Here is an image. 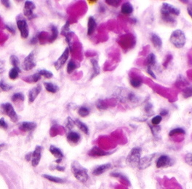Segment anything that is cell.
I'll return each instance as SVG.
<instances>
[{"mask_svg": "<svg viewBox=\"0 0 192 189\" xmlns=\"http://www.w3.org/2000/svg\"><path fill=\"white\" fill-rule=\"evenodd\" d=\"M71 172L77 180L85 183L89 179V175L87 173V169L84 168L78 161H74L72 162L71 166Z\"/></svg>", "mask_w": 192, "mask_h": 189, "instance_id": "6da1fadb", "label": "cell"}, {"mask_svg": "<svg viewBox=\"0 0 192 189\" xmlns=\"http://www.w3.org/2000/svg\"><path fill=\"white\" fill-rule=\"evenodd\" d=\"M141 156V148L138 147H135L130 151L129 154L126 158V164L132 167L136 168L138 167L140 160Z\"/></svg>", "mask_w": 192, "mask_h": 189, "instance_id": "7a4b0ae2", "label": "cell"}, {"mask_svg": "<svg viewBox=\"0 0 192 189\" xmlns=\"http://www.w3.org/2000/svg\"><path fill=\"white\" fill-rule=\"evenodd\" d=\"M170 41L175 48H183L186 42L185 33L180 29L175 30L174 32H172L171 35H170Z\"/></svg>", "mask_w": 192, "mask_h": 189, "instance_id": "3957f363", "label": "cell"}, {"mask_svg": "<svg viewBox=\"0 0 192 189\" xmlns=\"http://www.w3.org/2000/svg\"><path fill=\"white\" fill-rule=\"evenodd\" d=\"M2 110V113L6 115H7L10 120L13 122H17L18 121V116H17L16 112H15L14 107L9 102L7 103H4L1 105Z\"/></svg>", "mask_w": 192, "mask_h": 189, "instance_id": "277c9868", "label": "cell"}, {"mask_svg": "<svg viewBox=\"0 0 192 189\" xmlns=\"http://www.w3.org/2000/svg\"><path fill=\"white\" fill-rule=\"evenodd\" d=\"M117 97L119 98V99L121 101V102H132V103L138 102L140 101V99H141L138 96H137L136 94H134L133 92L126 91H125V94H124L123 92L119 91V93L118 94Z\"/></svg>", "mask_w": 192, "mask_h": 189, "instance_id": "5b68a950", "label": "cell"}, {"mask_svg": "<svg viewBox=\"0 0 192 189\" xmlns=\"http://www.w3.org/2000/svg\"><path fill=\"white\" fill-rule=\"evenodd\" d=\"M16 23L17 28H18V29L21 32V37L23 38V39H26L28 37L29 30L28 24H27L26 19L21 18V16L20 15V16L17 18Z\"/></svg>", "mask_w": 192, "mask_h": 189, "instance_id": "8992f818", "label": "cell"}, {"mask_svg": "<svg viewBox=\"0 0 192 189\" xmlns=\"http://www.w3.org/2000/svg\"><path fill=\"white\" fill-rule=\"evenodd\" d=\"M161 14H167L170 15L172 16H176V15H179L180 13V10L178 7L173 6V5H170L168 3H163L160 10Z\"/></svg>", "mask_w": 192, "mask_h": 189, "instance_id": "52a82bcc", "label": "cell"}, {"mask_svg": "<svg viewBox=\"0 0 192 189\" xmlns=\"http://www.w3.org/2000/svg\"><path fill=\"white\" fill-rule=\"evenodd\" d=\"M36 8L34 3L32 1H26L24 5V10H23V14L28 18L29 20H32L36 18V15H35L33 11Z\"/></svg>", "mask_w": 192, "mask_h": 189, "instance_id": "ba28073f", "label": "cell"}, {"mask_svg": "<svg viewBox=\"0 0 192 189\" xmlns=\"http://www.w3.org/2000/svg\"><path fill=\"white\" fill-rule=\"evenodd\" d=\"M73 32L70 30V22L69 21H67L64 26L62 27L61 29V35L64 36L66 37V40L67 43L69 44V48H71V40H72V37L73 35Z\"/></svg>", "mask_w": 192, "mask_h": 189, "instance_id": "9c48e42d", "label": "cell"}, {"mask_svg": "<svg viewBox=\"0 0 192 189\" xmlns=\"http://www.w3.org/2000/svg\"><path fill=\"white\" fill-rule=\"evenodd\" d=\"M36 67V62L34 61V52L32 51L25 58L23 64V68L24 70H32Z\"/></svg>", "mask_w": 192, "mask_h": 189, "instance_id": "30bf717a", "label": "cell"}, {"mask_svg": "<svg viewBox=\"0 0 192 189\" xmlns=\"http://www.w3.org/2000/svg\"><path fill=\"white\" fill-rule=\"evenodd\" d=\"M69 51L70 49L69 48H66L65 49V51L63 52V53L61 54V56L58 59V60L54 63V67L56 70H59L60 69H61L63 67V65L66 63L68 60V58H69Z\"/></svg>", "mask_w": 192, "mask_h": 189, "instance_id": "8fae6325", "label": "cell"}, {"mask_svg": "<svg viewBox=\"0 0 192 189\" xmlns=\"http://www.w3.org/2000/svg\"><path fill=\"white\" fill-rule=\"evenodd\" d=\"M155 156H156V153H152L149 156H145L144 157L141 158L137 168L141 169V170L148 168L149 167L151 166V163H152L153 161V159H154Z\"/></svg>", "mask_w": 192, "mask_h": 189, "instance_id": "7c38bea8", "label": "cell"}, {"mask_svg": "<svg viewBox=\"0 0 192 189\" xmlns=\"http://www.w3.org/2000/svg\"><path fill=\"white\" fill-rule=\"evenodd\" d=\"M42 146L37 145L35 148L34 151L32 153V164L33 167H36L40 164L41 158H42Z\"/></svg>", "mask_w": 192, "mask_h": 189, "instance_id": "4fadbf2b", "label": "cell"}, {"mask_svg": "<svg viewBox=\"0 0 192 189\" xmlns=\"http://www.w3.org/2000/svg\"><path fill=\"white\" fill-rule=\"evenodd\" d=\"M172 165V159L167 155H162L157 159L156 166L157 168H165Z\"/></svg>", "mask_w": 192, "mask_h": 189, "instance_id": "5bb4252c", "label": "cell"}, {"mask_svg": "<svg viewBox=\"0 0 192 189\" xmlns=\"http://www.w3.org/2000/svg\"><path fill=\"white\" fill-rule=\"evenodd\" d=\"M113 152H106L99 148L98 147H93L92 149L89 150L88 155L92 157H100V156H106L110 155Z\"/></svg>", "mask_w": 192, "mask_h": 189, "instance_id": "9a60e30c", "label": "cell"}, {"mask_svg": "<svg viewBox=\"0 0 192 189\" xmlns=\"http://www.w3.org/2000/svg\"><path fill=\"white\" fill-rule=\"evenodd\" d=\"M36 128V123L28 122V121H25V122L21 123L20 126H19V129L24 132H33Z\"/></svg>", "mask_w": 192, "mask_h": 189, "instance_id": "2e32d148", "label": "cell"}, {"mask_svg": "<svg viewBox=\"0 0 192 189\" xmlns=\"http://www.w3.org/2000/svg\"><path fill=\"white\" fill-rule=\"evenodd\" d=\"M111 167V164L109 163L99 165L98 167H95L92 172V174L95 175V176H98V175H100L103 173H104L106 171L108 170Z\"/></svg>", "mask_w": 192, "mask_h": 189, "instance_id": "e0dca14e", "label": "cell"}, {"mask_svg": "<svg viewBox=\"0 0 192 189\" xmlns=\"http://www.w3.org/2000/svg\"><path fill=\"white\" fill-rule=\"evenodd\" d=\"M42 91V86L40 85H38L36 87L33 88L32 90L29 91L28 93V102L29 103H32L37 97V96L40 94V93Z\"/></svg>", "mask_w": 192, "mask_h": 189, "instance_id": "ac0fdd59", "label": "cell"}, {"mask_svg": "<svg viewBox=\"0 0 192 189\" xmlns=\"http://www.w3.org/2000/svg\"><path fill=\"white\" fill-rule=\"evenodd\" d=\"M97 28V23L94 17L90 16L88 18L87 22V35L90 36L94 33Z\"/></svg>", "mask_w": 192, "mask_h": 189, "instance_id": "d6986e66", "label": "cell"}, {"mask_svg": "<svg viewBox=\"0 0 192 189\" xmlns=\"http://www.w3.org/2000/svg\"><path fill=\"white\" fill-rule=\"evenodd\" d=\"M150 39H151V42H152L153 45L154 46V48H156V49L159 50V51L162 49V39H161V37L160 36L157 35V34L155 33H152V34H151Z\"/></svg>", "mask_w": 192, "mask_h": 189, "instance_id": "ffe728a7", "label": "cell"}, {"mask_svg": "<svg viewBox=\"0 0 192 189\" xmlns=\"http://www.w3.org/2000/svg\"><path fill=\"white\" fill-rule=\"evenodd\" d=\"M80 134L76 132H70L67 134L66 139L68 142L72 144H77L80 140Z\"/></svg>", "mask_w": 192, "mask_h": 189, "instance_id": "44dd1931", "label": "cell"}, {"mask_svg": "<svg viewBox=\"0 0 192 189\" xmlns=\"http://www.w3.org/2000/svg\"><path fill=\"white\" fill-rule=\"evenodd\" d=\"M91 64H92V75H91L90 77V80H92L94 78H96V76L100 74V66H99V64L98 61L95 59H92L90 60Z\"/></svg>", "mask_w": 192, "mask_h": 189, "instance_id": "7402d4cb", "label": "cell"}, {"mask_svg": "<svg viewBox=\"0 0 192 189\" xmlns=\"http://www.w3.org/2000/svg\"><path fill=\"white\" fill-rule=\"evenodd\" d=\"M133 6L132 4L129 2H126L122 4L121 7V13L122 14L129 15L133 13Z\"/></svg>", "mask_w": 192, "mask_h": 189, "instance_id": "603a6c76", "label": "cell"}, {"mask_svg": "<svg viewBox=\"0 0 192 189\" xmlns=\"http://www.w3.org/2000/svg\"><path fill=\"white\" fill-rule=\"evenodd\" d=\"M41 75L39 73H35V74L32 75H29V76L25 77L23 78L22 80L25 82L28 83H36L41 79Z\"/></svg>", "mask_w": 192, "mask_h": 189, "instance_id": "cb8c5ba5", "label": "cell"}, {"mask_svg": "<svg viewBox=\"0 0 192 189\" xmlns=\"http://www.w3.org/2000/svg\"><path fill=\"white\" fill-rule=\"evenodd\" d=\"M161 18H162V20L163 21H164V22L167 23V24H171L173 26H175L176 24H177V21H176L175 17L172 16V15H167V14H161Z\"/></svg>", "mask_w": 192, "mask_h": 189, "instance_id": "d4e9b609", "label": "cell"}, {"mask_svg": "<svg viewBox=\"0 0 192 189\" xmlns=\"http://www.w3.org/2000/svg\"><path fill=\"white\" fill-rule=\"evenodd\" d=\"M44 86L45 89L48 92H50V93L55 94L57 93V92L59 91L60 88L58 87L57 85L52 83H44Z\"/></svg>", "mask_w": 192, "mask_h": 189, "instance_id": "484cf974", "label": "cell"}, {"mask_svg": "<svg viewBox=\"0 0 192 189\" xmlns=\"http://www.w3.org/2000/svg\"><path fill=\"white\" fill-rule=\"evenodd\" d=\"M50 152L52 154V156H55L57 159H63V153L59 148L55 147L54 145H50Z\"/></svg>", "mask_w": 192, "mask_h": 189, "instance_id": "4316f807", "label": "cell"}, {"mask_svg": "<svg viewBox=\"0 0 192 189\" xmlns=\"http://www.w3.org/2000/svg\"><path fill=\"white\" fill-rule=\"evenodd\" d=\"M156 56L152 53L149 54V56H147V58L145 60V65H146L147 67H151V66H154V65L156 64Z\"/></svg>", "mask_w": 192, "mask_h": 189, "instance_id": "83f0119b", "label": "cell"}, {"mask_svg": "<svg viewBox=\"0 0 192 189\" xmlns=\"http://www.w3.org/2000/svg\"><path fill=\"white\" fill-rule=\"evenodd\" d=\"M75 125H77L78 126V128L80 129V131H81L82 132H84L85 134L88 135L89 134V129L86 124H85L84 123L81 122V121H79V119H76L74 121Z\"/></svg>", "mask_w": 192, "mask_h": 189, "instance_id": "f1b7e54d", "label": "cell"}, {"mask_svg": "<svg viewBox=\"0 0 192 189\" xmlns=\"http://www.w3.org/2000/svg\"><path fill=\"white\" fill-rule=\"evenodd\" d=\"M50 29H51L52 34H51V36L49 37L48 42H49L50 43H52V42H53L56 39H57V37L58 36V30L57 27H56L55 26H54V25H51Z\"/></svg>", "mask_w": 192, "mask_h": 189, "instance_id": "f546056e", "label": "cell"}, {"mask_svg": "<svg viewBox=\"0 0 192 189\" xmlns=\"http://www.w3.org/2000/svg\"><path fill=\"white\" fill-rule=\"evenodd\" d=\"M78 67H79L78 64L74 60H72V59H71V60H70L69 61V63H68L66 71L69 74H71V73H72L73 71H74L77 68H78Z\"/></svg>", "mask_w": 192, "mask_h": 189, "instance_id": "4dcf8cb0", "label": "cell"}, {"mask_svg": "<svg viewBox=\"0 0 192 189\" xmlns=\"http://www.w3.org/2000/svg\"><path fill=\"white\" fill-rule=\"evenodd\" d=\"M42 177H43L44 178L47 179V180L51 181V182L55 183H63L65 182V180H64L63 179L61 178V177L52 176V175H42Z\"/></svg>", "mask_w": 192, "mask_h": 189, "instance_id": "1f68e13d", "label": "cell"}, {"mask_svg": "<svg viewBox=\"0 0 192 189\" xmlns=\"http://www.w3.org/2000/svg\"><path fill=\"white\" fill-rule=\"evenodd\" d=\"M21 72V69L20 68H15L13 67V69H10L9 72V78L11 79V80H15L17 77H18L19 73Z\"/></svg>", "mask_w": 192, "mask_h": 189, "instance_id": "d6a6232c", "label": "cell"}, {"mask_svg": "<svg viewBox=\"0 0 192 189\" xmlns=\"http://www.w3.org/2000/svg\"><path fill=\"white\" fill-rule=\"evenodd\" d=\"M25 97L24 95L22 93H15L12 96V101L15 103H17V102H23L24 101Z\"/></svg>", "mask_w": 192, "mask_h": 189, "instance_id": "836d02e7", "label": "cell"}, {"mask_svg": "<svg viewBox=\"0 0 192 189\" xmlns=\"http://www.w3.org/2000/svg\"><path fill=\"white\" fill-rule=\"evenodd\" d=\"M130 82L131 86H133V88H135L141 87V85L143 84V82H142V80H141V79H140L138 78H132Z\"/></svg>", "mask_w": 192, "mask_h": 189, "instance_id": "e575fe53", "label": "cell"}, {"mask_svg": "<svg viewBox=\"0 0 192 189\" xmlns=\"http://www.w3.org/2000/svg\"><path fill=\"white\" fill-rule=\"evenodd\" d=\"M90 110H89V108H87V107L82 106V107H80L79 108L78 113L81 117L82 118L87 117V115H89V114H90Z\"/></svg>", "mask_w": 192, "mask_h": 189, "instance_id": "d590c367", "label": "cell"}, {"mask_svg": "<svg viewBox=\"0 0 192 189\" xmlns=\"http://www.w3.org/2000/svg\"><path fill=\"white\" fill-rule=\"evenodd\" d=\"M9 61H10V64L15 68H20L19 67H20V61H19L18 58L16 56L12 55L10 58H9Z\"/></svg>", "mask_w": 192, "mask_h": 189, "instance_id": "8d00e7d4", "label": "cell"}, {"mask_svg": "<svg viewBox=\"0 0 192 189\" xmlns=\"http://www.w3.org/2000/svg\"><path fill=\"white\" fill-rule=\"evenodd\" d=\"M96 107H98V110H105L108 109V105L106 103V102L103 99H98L96 102Z\"/></svg>", "mask_w": 192, "mask_h": 189, "instance_id": "74e56055", "label": "cell"}, {"mask_svg": "<svg viewBox=\"0 0 192 189\" xmlns=\"http://www.w3.org/2000/svg\"><path fill=\"white\" fill-rule=\"evenodd\" d=\"M186 132L182 128H176L174 129H172L170 132H169V136L172 137L176 134H185Z\"/></svg>", "mask_w": 192, "mask_h": 189, "instance_id": "f35d334b", "label": "cell"}, {"mask_svg": "<svg viewBox=\"0 0 192 189\" xmlns=\"http://www.w3.org/2000/svg\"><path fill=\"white\" fill-rule=\"evenodd\" d=\"M38 73L41 75V76H43L45 78L49 79L53 77V74H52V72H50V71L46 70V69H41V70L39 71Z\"/></svg>", "mask_w": 192, "mask_h": 189, "instance_id": "ab89813d", "label": "cell"}, {"mask_svg": "<svg viewBox=\"0 0 192 189\" xmlns=\"http://www.w3.org/2000/svg\"><path fill=\"white\" fill-rule=\"evenodd\" d=\"M13 88V86L5 83L3 80L0 81V92L1 91H8Z\"/></svg>", "mask_w": 192, "mask_h": 189, "instance_id": "60d3db41", "label": "cell"}, {"mask_svg": "<svg viewBox=\"0 0 192 189\" xmlns=\"http://www.w3.org/2000/svg\"><path fill=\"white\" fill-rule=\"evenodd\" d=\"M153 107H154V106H153V105L151 103V102H147L146 105H145L144 107V111L149 115H152L153 113H154V111H153Z\"/></svg>", "mask_w": 192, "mask_h": 189, "instance_id": "b9f144b4", "label": "cell"}, {"mask_svg": "<svg viewBox=\"0 0 192 189\" xmlns=\"http://www.w3.org/2000/svg\"><path fill=\"white\" fill-rule=\"evenodd\" d=\"M192 95V88L191 86H188L187 88H186L183 91V96L185 99H188V98L191 97Z\"/></svg>", "mask_w": 192, "mask_h": 189, "instance_id": "7bdbcfd3", "label": "cell"}, {"mask_svg": "<svg viewBox=\"0 0 192 189\" xmlns=\"http://www.w3.org/2000/svg\"><path fill=\"white\" fill-rule=\"evenodd\" d=\"M110 175L112 177H118V178L122 179V180H123L124 181H125V182H127L128 183V185H130V182H129V180H128V179L127 178V177L125 176V175H123L122 174H121V173L113 172V173H111Z\"/></svg>", "mask_w": 192, "mask_h": 189, "instance_id": "ee69618b", "label": "cell"}, {"mask_svg": "<svg viewBox=\"0 0 192 189\" xmlns=\"http://www.w3.org/2000/svg\"><path fill=\"white\" fill-rule=\"evenodd\" d=\"M106 4H108L110 6L114 7H118L120 5L122 2L120 0H106Z\"/></svg>", "mask_w": 192, "mask_h": 189, "instance_id": "f6af8a7d", "label": "cell"}, {"mask_svg": "<svg viewBox=\"0 0 192 189\" xmlns=\"http://www.w3.org/2000/svg\"><path fill=\"white\" fill-rule=\"evenodd\" d=\"M172 59H173V56H172V54H168V55L166 56L165 59H164V61H163V67H166L168 66V64H170V62H171V61L172 60Z\"/></svg>", "mask_w": 192, "mask_h": 189, "instance_id": "bcb514c9", "label": "cell"}, {"mask_svg": "<svg viewBox=\"0 0 192 189\" xmlns=\"http://www.w3.org/2000/svg\"><path fill=\"white\" fill-rule=\"evenodd\" d=\"M162 117L160 115H156V116L154 117L151 120V123H152L153 126H158L160 123L162 122Z\"/></svg>", "mask_w": 192, "mask_h": 189, "instance_id": "7dc6e473", "label": "cell"}, {"mask_svg": "<svg viewBox=\"0 0 192 189\" xmlns=\"http://www.w3.org/2000/svg\"><path fill=\"white\" fill-rule=\"evenodd\" d=\"M74 125H75L74 121H73L70 117H68L67 118V123H66L67 128L69 129V130H71V129L73 128V126H74Z\"/></svg>", "mask_w": 192, "mask_h": 189, "instance_id": "c3c4849f", "label": "cell"}, {"mask_svg": "<svg viewBox=\"0 0 192 189\" xmlns=\"http://www.w3.org/2000/svg\"><path fill=\"white\" fill-rule=\"evenodd\" d=\"M149 126H150V129L151 130V132H152L153 135H154V137L156 136V133L159 132L160 131L161 129V127L159 126H151V125L149 124Z\"/></svg>", "mask_w": 192, "mask_h": 189, "instance_id": "681fc988", "label": "cell"}, {"mask_svg": "<svg viewBox=\"0 0 192 189\" xmlns=\"http://www.w3.org/2000/svg\"><path fill=\"white\" fill-rule=\"evenodd\" d=\"M185 161L186 164H188L191 166V163H192V156L191 153H188L186 154V156H185Z\"/></svg>", "mask_w": 192, "mask_h": 189, "instance_id": "f907efd6", "label": "cell"}, {"mask_svg": "<svg viewBox=\"0 0 192 189\" xmlns=\"http://www.w3.org/2000/svg\"><path fill=\"white\" fill-rule=\"evenodd\" d=\"M0 127L4 129H8V125H7V123H6V121H5V119H4L3 118L0 119Z\"/></svg>", "mask_w": 192, "mask_h": 189, "instance_id": "816d5d0a", "label": "cell"}, {"mask_svg": "<svg viewBox=\"0 0 192 189\" xmlns=\"http://www.w3.org/2000/svg\"><path fill=\"white\" fill-rule=\"evenodd\" d=\"M147 73H148L149 75H150V76L151 77V78H153L154 79H156V75H155L154 72H153L152 69H151V67H148V69H147Z\"/></svg>", "mask_w": 192, "mask_h": 189, "instance_id": "f5cc1de1", "label": "cell"}, {"mask_svg": "<svg viewBox=\"0 0 192 189\" xmlns=\"http://www.w3.org/2000/svg\"><path fill=\"white\" fill-rule=\"evenodd\" d=\"M1 2L4 6L6 7V8H9V7H10V2H9V1H8V0H2Z\"/></svg>", "mask_w": 192, "mask_h": 189, "instance_id": "db71d44e", "label": "cell"}, {"mask_svg": "<svg viewBox=\"0 0 192 189\" xmlns=\"http://www.w3.org/2000/svg\"><path fill=\"white\" fill-rule=\"evenodd\" d=\"M5 71V61L0 59V74L4 72Z\"/></svg>", "mask_w": 192, "mask_h": 189, "instance_id": "11a10c76", "label": "cell"}, {"mask_svg": "<svg viewBox=\"0 0 192 189\" xmlns=\"http://www.w3.org/2000/svg\"><path fill=\"white\" fill-rule=\"evenodd\" d=\"M6 29H7L8 30V32H10V33L13 34H15V30L13 26H9V25H6Z\"/></svg>", "mask_w": 192, "mask_h": 189, "instance_id": "9f6ffc18", "label": "cell"}, {"mask_svg": "<svg viewBox=\"0 0 192 189\" xmlns=\"http://www.w3.org/2000/svg\"><path fill=\"white\" fill-rule=\"evenodd\" d=\"M37 42H38V34H36V35L34 36L32 39V40H31V43L33 44V45H35Z\"/></svg>", "mask_w": 192, "mask_h": 189, "instance_id": "6f0895ef", "label": "cell"}, {"mask_svg": "<svg viewBox=\"0 0 192 189\" xmlns=\"http://www.w3.org/2000/svg\"><path fill=\"white\" fill-rule=\"evenodd\" d=\"M106 7H105L104 5H100L98 7V11L100 13H104L105 12H106Z\"/></svg>", "mask_w": 192, "mask_h": 189, "instance_id": "680465c9", "label": "cell"}, {"mask_svg": "<svg viewBox=\"0 0 192 189\" xmlns=\"http://www.w3.org/2000/svg\"><path fill=\"white\" fill-rule=\"evenodd\" d=\"M168 114V111L165 109H163L160 111V115L162 117V116H165V115H167Z\"/></svg>", "mask_w": 192, "mask_h": 189, "instance_id": "91938a15", "label": "cell"}, {"mask_svg": "<svg viewBox=\"0 0 192 189\" xmlns=\"http://www.w3.org/2000/svg\"><path fill=\"white\" fill-rule=\"evenodd\" d=\"M32 153H29L28 154H26L25 158H26V160L27 161H29L30 160H32Z\"/></svg>", "mask_w": 192, "mask_h": 189, "instance_id": "94428289", "label": "cell"}, {"mask_svg": "<svg viewBox=\"0 0 192 189\" xmlns=\"http://www.w3.org/2000/svg\"><path fill=\"white\" fill-rule=\"evenodd\" d=\"M55 169H57V170L61 171V172H63V171L65 170V167H61V166H56Z\"/></svg>", "mask_w": 192, "mask_h": 189, "instance_id": "6125c7cd", "label": "cell"}, {"mask_svg": "<svg viewBox=\"0 0 192 189\" xmlns=\"http://www.w3.org/2000/svg\"><path fill=\"white\" fill-rule=\"evenodd\" d=\"M188 10V13L190 15V17H192V13H191V5H190V6H189V7L187 8Z\"/></svg>", "mask_w": 192, "mask_h": 189, "instance_id": "be15d7a7", "label": "cell"}, {"mask_svg": "<svg viewBox=\"0 0 192 189\" xmlns=\"http://www.w3.org/2000/svg\"><path fill=\"white\" fill-rule=\"evenodd\" d=\"M5 144H1V145H0V151H2V150L4 148H5Z\"/></svg>", "mask_w": 192, "mask_h": 189, "instance_id": "e7e4bbea", "label": "cell"}, {"mask_svg": "<svg viewBox=\"0 0 192 189\" xmlns=\"http://www.w3.org/2000/svg\"><path fill=\"white\" fill-rule=\"evenodd\" d=\"M61 161H62V159H58L56 160V161H55V162H56V163L59 164V163H61Z\"/></svg>", "mask_w": 192, "mask_h": 189, "instance_id": "03108f58", "label": "cell"}, {"mask_svg": "<svg viewBox=\"0 0 192 189\" xmlns=\"http://www.w3.org/2000/svg\"><path fill=\"white\" fill-rule=\"evenodd\" d=\"M90 2H92V3H93V2H97V1H90Z\"/></svg>", "mask_w": 192, "mask_h": 189, "instance_id": "003e7915", "label": "cell"}]
</instances>
